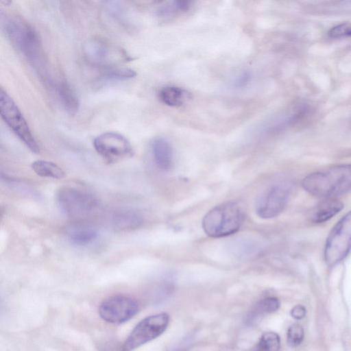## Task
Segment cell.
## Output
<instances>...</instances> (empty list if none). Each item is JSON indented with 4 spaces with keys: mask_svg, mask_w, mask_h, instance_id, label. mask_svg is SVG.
<instances>
[{
    "mask_svg": "<svg viewBox=\"0 0 351 351\" xmlns=\"http://www.w3.org/2000/svg\"><path fill=\"white\" fill-rule=\"evenodd\" d=\"M2 28L11 45L35 68H43L40 38L35 29L23 18L12 15L1 18Z\"/></svg>",
    "mask_w": 351,
    "mask_h": 351,
    "instance_id": "6da1fadb",
    "label": "cell"
},
{
    "mask_svg": "<svg viewBox=\"0 0 351 351\" xmlns=\"http://www.w3.org/2000/svg\"><path fill=\"white\" fill-rule=\"evenodd\" d=\"M302 187L319 197L333 198L351 191V165H341L306 176Z\"/></svg>",
    "mask_w": 351,
    "mask_h": 351,
    "instance_id": "7a4b0ae2",
    "label": "cell"
},
{
    "mask_svg": "<svg viewBox=\"0 0 351 351\" xmlns=\"http://www.w3.org/2000/svg\"><path fill=\"white\" fill-rule=\"evenodd\" d=\"M245 219V213L235 202H226L210 210L202 219L204 232L213 238L223 237L237 232Z\"/></svg>",
    "mask_w": 351,
    "mask_h": 351,
    "instance_id": "3957f363",
    "label": "cell"
},
{
    "mask_svg": "<svg viewBox=\"0 0 351 351\" xmlns=\"http://www.w3.org/2000/svg\"><path fill=\"white\" fill-rule=\"evenodd\" d=\"M56 201L64 215L75 219L90 216L99 206V199L93 193L73 186L61 188L57 193Z\"/></svg>",
    "mask_w": 351,
    "mask_h": 351,
    "instance_id": "277c9868",
    "label": "cell"
},
{
    "mask_svg": "<svg viewBox=\"0 0 351 351\" xmlns=\"http://www.w3.org/2000/svg\"><path fill=\"white\" fill-rule=\"evenodd\" d=\"M1 116L9 128L32 152L37 154L39 146L19 107L1 87L0 88Z\"/></svg>",
    "mask_w": 351,
    "mask_h": 351,
    "instance_id": "5b68a950",
    "label": "cell"
},
{
    "mask_svg": "<svg viewBox=\"0 0 351 351\" xmlns=\"http://www.w3.org/2000/svg\"><path fill=\"white\" fill-rule=\"evenodd\" d=\"M351 250V210L330 232L324 247V260L329 267L343 261Z\"/></svg>",
    "mask_w": 351,
    "mask_h": 351,
    "instance_id": "8992f818",
    "label": "cell"
},
{
    "mask_svg": "<svg viewBox=\"0 0 351 351\" xmlns=\"http://www.w3.org/2000/svg\"><path fill=\"white\" fill-rule=\"evenodd\" d=\"M82 53L95 66H110L130 60L123 49L99 37L88 38L82 45Z\"/></svg>",
    "mask_w": 351,
    "mask_h": 351,
    "instance_id": "52a82bcc",
    "label": "cell"
},
{
    "mask_svg": "<svg viewBox=\"0 0 351 351\" xmlns=\"http://www.w3.org/2000/svg\"><path fill=\"white\" fill-rule=\"evenodd\" d=\"M169 319L167 313L152 315L143 319L125 339L123 351H132L160 336L167 328Z\"/></svg>",
    "mask_w": 351,
    "mask_h": 351,
    "instance_id": "ba28073f",
    "label": "cell"
},
{
    "mask_svg": "<svg viewBox=\"0 0 351 351\" xmlns=\"http://www.w3.org/2000/svg\"><path fill=\"white\" fill-rule=\"evenodd\" d=\"M139 311L138 302L132 297L118 294L105 299L99 305V314L108 323L122 324Z\"/></svg>",
    "mask_w": 351,
    "mask_h": 351,
    "instance_id": "9c48e42d",
    "label": "cell"
},
{
    "mask_svg": "<svg viewBox=\"0 0 351 351\" xmlns=\"http://www.w3.org/2000/svg\"><path fill=\"white\" fill-rule=\"evenodd\" d=\"M93 146L96 152L108 162H116L134 154L129 141L117 132H107L97 136L93 141Z\"/></svg>",
    "mask_w": 351,
    "mask_h": 351,
    "instance_id": "30bf717a",
    "label": "cell"
},
{
    "mask_svg": "<svg viewBox=\"0 0 351 351\" xmlns=\"http://www.w3.org/2000/svg\"><path fill=\"white\" fill-rule=\"evenodd\" d=\"M290 193L291 188L287 184H278L270 187L258 200L256 214L263 219L277 217L286 207Z\"/></svg>",
    "mask_w": 351,
    "mask_h": 351,
    "instance_id": "8fae6325",
    "label": "cell"
},
{
    "mask_svg": "<svg viewBox=\"0 0 351 351\" xmlns=\"http://www.w3.org/2000/svg\"><path fill=\"white\" fill-rule=\"evenodd\" d=\"M113 227L119 231H130L140 228L144 221L143 215L137 209L123 207L116 210L111 218Z\"/></svg>",
    "mask_w": 351,
    "mask_h": 351,
    "instance_id": "7c38bea8",
    "label": "cell"
},
{
    "mask_svg": "<svg viewBox=\"0 0 351 351\" xmlns=\"http://www.w3.org/2000/svg\"><path fill=\"white\" fill-rule=\"evenodd\" d=\"M280 301L276 297H267L257 302L245 317L244 323L247 326L258 324L265 315L276 312L280 307Z\"/></svg>",
    "mask_w": 351,
    "mask_h": 351,
    "instance_id": "4fadbf2b",
    "label": "cell"
},
{
    "mask_svg": "<svg viewBox=\"0 0 351 351\" xmlns=\"http://www.w3.org/2000/svg\"><path fill=\"white\" fill-rule=\"evenodd\" d=\"M53 86L58 100L62 108L69 115L75 114L80 108V101L71 86L65 80H60Z\"/></svg>",
    "mask_w": 351,
    "mask_h": 351,
    "instance_id": "5bb4252c",
    "label": "cell"
},
{
    "mask_svg": "<svg viewBox=\"0 0 351 351\" xmlns=\"http://www.w3.org/2000/svg\"><path fill=\"white\" fill-rule=\"evenodd\" d=\"M343 208L341 202L329 198L315 206L310 212L309 218L314 223L325 222L336 215Z\"/></svg>",
    "mask_w": 351,
    "mask_h": 351,
    "instance_id": "9a60e30c",
    "label": "cell"
},
{
    "mask_svg": "<svg viewBox=\"0 0 351 351\" xmlns=\"http://www.w3.org/2000/svg\"><path fill=\"white\" fill-rule=\"evenodd\" d=\"M152 149L156 165L162 170H169L173 164V151L169 142L163 138H156Z\"/></svg>",
    "mask_w": 351,
    "mask_h": 351,
    "instance_id": "2e32d148",
    "label": "cell"
},
{
    "mask_svg": "<svg viewBox=\"0 0 351 351\" xmlns=\"http://www.w3.org/2000/svg\"><path fill=\"white\" fill-rule=\"evenodd\" d=\"M70 243L76 245H86L98 237V231L93 226L79 224L70 228L66 233Z\"/></svg>",
    "mask_w": 351,
    "mask_h": 351,
    "instance_id": "e0dca14e",
    "label": "cell"
},
{
    "mask_svg": "<svg viewBox=\"0 0 351 351\" xmlns=\"http://www.w3.org/2000/svg\"><path fill=\"white\" fill-rule=\"evenodd\" d=\"M158 97L164 104L171 107H179L190 98V93L182 88L168 86L160 90Z\"/></svg>",
    "mask_w": 351,
    "mask_h": 351,
    "instance_id": "ac0fdd59",
    "label": "cell"
},
{
    "mask_svg": "<svg viewBox=\"0 0 351 351\" xmlns=\"http://www.w3.org/2000/svg\"><path fill=\"white\" fill-rule=\"evenodd\" d=\"M104 8L109 17L125 28H129V16L127 8L119 1H106Z\"/></svg>",
    "mask_w": 351,
    "mask_h": 351,
    "instance_id": "d6986e66",
    "label": "cell"
},
{
    "mask_svg": "<svg viewBox=\"0 0 351 351\" xmlns=\"http://www.w3.org/2000/svg\"><path fill=\"white\" fill-rule=\"evenodd\" d=\"M32 169L38 176L44 178L61 179L65 176L64 171L56 164L39 160L32 163Z\"/></svg>",
    "mask_w": 351,
    "mask_h": 351,
    "instance_id": "ffe728a7",
    "label": "cell"
},
{
    "mask_svg": "<svg viewBox=\"0 0 351 351\" xmlns=\"http://www.w3.org/2000/svg\"><path fill=\"white\" fill-rule=\"evenodd\" d=\"M280 338L279 335L271 331L262 335L253 351H280Z\"/></svg>",
    "mask_w": 351,
    "mask_h": 351,
    "instance_id": "44dd1931",
    "label": "cell"
},
{
    "mask_svg": "<svg viewBox=\"0 0 351 351\" xmlns=\"http://www.w3.org/2000/svg\"><path fill=\"white\" fill-rule=\"evenodd\" d=\"M136 75L134 70L129 68H115L106 71L102 78L106 80H126L134 78Z\"/></svg>",
    "mask_w": 351,
    "mask_h": 351,
    "instance_id": "7402d4cb",
    "label": "cell"
},
{
    "mask_svg": "<svg viewBox=\"0 0 351 351\" xmlns=\"http://www.w3.org/2000/svg\"><path fill=\"white\" fill-rule=\"evenodd\" d=\"M304 338L303 328L298 324H292L287 330V343L291 347L299 346Z\"/></svg>",
    "mask_w": 351,
    "mask_h": 351,
    "instance_id": "603a6c76",
    "label": "cell"
},
{
    "mask_svg": "<svg viewBox=\"0 0 351 351\" xmlns=\"http://www.w3.org/2000/svg\"><path fill=\"white\" fill-rule=\"evenodd\" d=\"M328 36L332 38L351 37V23H342L332 27L328 31Z\"/></svg>",
    "mask_w": 351,
    "mask_h": 351,
    "instance_id": "cb8c5ba5",
    "label": "cell"
},
{
    "mask_svg": "<svg viewBox=\"0 0 351 351\" xmlns=\"http://www.w3.org/2000/svg\"><path fill=\"white\" fill-rule=\"evenodd\" d=\"M251 73L246 71L241 73L234 80V86L236 88H243L247 86L251 81Z\"/></svg>",
    "mask_w": 351,
    "mask_h": 351,
    "instance_id": "d4e9b609",
    "label": "cell"
},
{
    "mask_svg": "<svg viewBox=\"0 0 351 351\" xmlns=\"http://www.w3.org/2000/svg\"><path fill=\"white\" fill-rule=\"evenodd\" d=\"M291 315L296 319H301L306 315V309L302 305H297L291 310Z\"/></svg>",
    "mask_w": 351,
    "mask_h": 351,
    "instance_id": "484cf974",
    "label": "cell"
},
{
    "mask_svg": "<svg viewBox=\"0 0 351 351\" xmlns=\"http://www.w3.org/2000/svg\"><path fill=\"white\" fill-rule=\"evenodd\" d=\"M20 189V190H21V191H22L21 187L17 188L16 189ZM22 189H27V188H25V186L22 187Z\"/></svg>",
    "mask_w": 351,
    "mask_h": 351,
    "instance_id": "4316f807",
    "label": "cell"
},
{
    "mask_svg": "<svg viewBox=\"0 0 351 351\" xmlns=\"http://www.w3.org/2000/svg\"><path fill=\"white\" fill-rule=\"evenodd\" d=\"M173 351H182V350H180V349H178V350H173Z\"/></svg>",
    "mask_w": 351,
    "mask_h": 351,
    "instance_id": "83f0119b",
    "label": "cell"
},
{
    "mask_svg": "<svg viewBox=\"0 0 351 351\" xmlns=\"http://www.w3.org/2000/svg\"><path fill=\"white\" fill-rule=\"evenodd\" d=\"M103 351H109V350H104Z\"/></svg>",
    "mask_w": 351,
    "mask_h": 351,
    "instance_id": "f1b7e54d",
    "label": "cell"
}]
</instances>
